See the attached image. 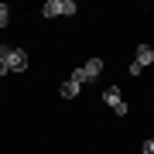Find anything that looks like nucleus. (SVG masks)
Masks as SVG:
<instances>
[{
	"label": "nucleus",
	"instance_id": "7ed1b4c3",
	"mask_svg": "<svg viewBox=\"0 0 154 154\" xmlns=\"http://www.w3.org/2000/svg\"><path fill=\"white\" fill-rule=\"evenodd\" d=\"M45 17H65V14H75V0H48L41 7Z\"/></svg>",
	"mask_w": 154,
	"mask_h": 154
},
{
	"label": "nucleus",
	"instance_id": "f03ea898",
	"mask_svg": "<svg viewBox=\"0 0 154 154\" xmlns=\"http://www.w3.org/2000/svg\"><path fill=\"white\" fill-rule=\"evenodd\" d=\"M99 72H103V58H89L86 65H82V69H75L69 79L82 86V82H93V79H99Z\"/></svg>",
	"mask_w": 154,
	"mask_h": 154
},
{
	"label": "nucleus",
	"instance_id": "20e7f679",
	"mask_svg": "<svg viewBox=\"0 0 154 154\" xmlns=\"http://www.w3.org/2000/svg\"><path fill=\"white\" fill-rule=\"evenodd\" d=\"M103 103L110 106V110H113L116 116H123V113H127V103H123V96H120V89H116V86L103 89Z\"/></svg>",
	"mask_w": 154,
	"mask_h": 154
},
{
	"label": "nucleus",
	"instance_id": "0eeeda50",
	"mask_svg": "<svg viewBox=\"0 0 154 154\" xmlns=\"http://www.w3.org/2000/svg\"><path fill=\"white\" fill-rule=\"evenodd\" d=\"M7 21H11V7L0 4V28H7Z\"/></svg>",
	"mask_w": 154,
	"mask_h": 154
},
{
	"label": "nucleus",
	"instance_id": "f257e3e1",
	"mask_svg": "<svg viewBox=\"0 0 154 154\" xmlns=\"http://www.w3.org/2000/svg\"><path fill=\"white\" fill-rule=\"evenodd\" d=\"M0 58L7 62V69H11V72H28V51H24V48L0 45Z\"/></svg>",
	"mask_w": 154,
	"mask_h": 154
},
{
	"label": "nucleus",
	"instance_id": "39448f33",
	"mask_svg": "<svg viewBox=\"0 0 154 154\" xmlns=\"http://www.w3.org/2000/svg\"><path fill=\"white\" fill-rule=\"evenodd\" d=\"M154 62V48L151 45H137V58H134V65H130V75H140L144 65H151Z\"/></svg>",
	"mask_w": 154,
	"mask_h": 154
},
{
	"label": "nucleus",
	"instance_id": "6e6552de",
	"mask_svg": "<svg viewBox=\"0 0 154 154\" xmlns=\"http://www.w3.org/2000/svg\"><path fill=\"white\" fill-rule=\"evenodd\" d=\"M140 151H144V154H154V137H151V140H144V147H140Z\"/></svg>",
	"mask_w": 154,
	"mask_h": 154
},
{
	"label": "nucleus",
	"instance_id": "423d86ee",
	"mask_svg": "<svg viewBox=\"0 0 154 154\" xmlns=\"http://www.w3.org/2000/svg\"><path fill=\"white\" fill-rule=\"evenodd\" d=\"M79 89H82V86H79V82H72V79H65V82H62V89H58V93H62V99H75V96H79Z\"/></svg>",
	"mask_w": 154,
	"mask_h": 154
},
{
	"label": "nucleus",
	"instance_id": "1a4fd4ad",
	"mask_svg": "<svg viewBox=\"0 0 154 154\" xmlns=\"http://www.w3.org/2000/svg\"><path fill=\"white\" fill-rule=\"evenodd\" d=\"M7 72H11V69H7V62L0 58V75H7Z\"/></svg>",
	"mask_w": 154,
	"mask_h": 154
}]
</instances>
